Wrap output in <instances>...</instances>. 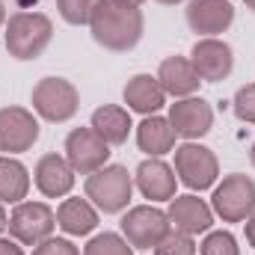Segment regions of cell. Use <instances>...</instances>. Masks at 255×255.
<instances>
[{"label":"cell","mask_w":255,"mask_h":255,"mask_svg":"<svg viewBox=\"0 0 255 255\" xmlns=\"http://www.w3.org/2000/svg\"><path fill=\"white\" fill-rule=\"evenodd\" d=\"M89 30H92V39L104 51L125 54V51H133L139 45L142 30H145V18L133 6H122V3H113V0H101V6L95 9V15L89 21Z\"/></svg>","instance_id":"obj_1"},{"label":"cell","mask_w":255,"mask_h":255,"mask_svg":"<svg viewBox=\"0 0 255 255\" xmlns=\"http://www.w3.org/2000/svg\"><path fill=\"white\" fill-rule=\"evenodd\" d=\"M6 51L12 60L18 63H30V60H39L45 54V48L51 45L54 39V24L48 15L42 12H15L9 15L6 21Z\"/></svg>","instance_id":"obj_2"},{"label":"cell","mask_w":255,"mask_h":255,"mask_svg":"<svg viewBox=\"0 0 255 255\" xmlns=\"http://www.w3.org/2000/svg\"><path fill=\"white\" fill-rule=\"evenodd\" d=\"M86 199L101 214H122L133 196V175L119 163H107L98 172L86 175Z\"/></svg>","instance_id":"obj_3"},{"label":"cell","mask_w":255,"mask_h":255,"mask_svg":"<svg viewBox=\"0 0 255 255\" xmlns=\"http://www.w3.org/2000/svg\"><path fill=\"white\" fill-rule=\"evenodd\" d=\"M30 104H33V110L45 122L63 125V122L77 116V110H80V92L65 77H42L33 86V92H30Z\"/></svg>","instance_id":"obj_4"},{"label":"cell","mask_w":255,"mask_h":255,"mask_svg":"<svg viewBox=\"0 0 255 255\" xmlns=\"http://www.w3.org/2000/svg\"><path fill=\"white\" fill-rule=\"evenodd\" d=\"M211 211L223 223H244L255 211V181L244 172L226 175L211 196Z\"/></svg>","instance_id":"obj_5"},{"label":"cell","mask_w":255,"mask_h":255,"mask_svg":"<svg viewBox=\"0 0 255 255\" xmlns=\"http://www.w3.org/2000/svg\"><path fill=\"white\" fill-rule=\"evenodd\" d=\"M175 175L184 187L190 190H208L214 187L217 175H220V163H217V154L208 148V145H199V142H184L175 148Z\"/></svg>","instance_id":"obj_6"},{"label":"cell","mask_w":255,"mask_h":255,"mask_svg":"<svg viewBox=\"0 0 255 255\" xmlns=\"http://www.w3.org/2000/svg\"><path fill=\"white\" fill-rule=\"evenodd\" d=\"M9 235L24 247H39L57 229V214L45 202H18L9 214Z\"/></svg>","instance_id":"obj_7"},{"label":"cell","mask_w":255,"mask_h":255,"mask_svg":"<svg viewBox=\"0 0 255 255\" xmlns=\"http://www.w3.org/2000/svg\"><path fill=\"white\" fill-rule=\"evenodd\" d=\"M169 232L166 211L151 205H136L122 217V238L133 250H154Z\"/></svg>","instance_id":"obj_8"},{"label":"cell","mask_w":255,"mask_h":255,"mask_svg":"<svg viewBox=\"0 0 255 255\" xmlns=\"http://www.w3.org/2000/svg\"><path fill=\"white\" fill-rule=\"evenodd\" d=\"M65 160L74 172L92 175L110 160V145L92 130V128H74L65 136Z\"/></svg>","instance_id":"obj_9"},{"label":"cell","mask_w":255,"mask_h":255,"mask_svg":"<svg viewBox=\"0 0 255 255\" xmlns=\"http://www.w3.org/2000/svg\"><path fill=\"white\" fill-rule=\"evenodd\" d=\"M190 63H193V68H196V74H199L202 83H220L235 68V51H232L229 42H223L217 36L199 39L190 51Z\"/></svg>","instance_id":"obj_10"},{"label":"cell","mask_w":255,"mask_h":255,"mask_svg":"<svg viewBox=\"0 0 255 255\" xmlns=\"http://www.w3.org/2000/svg\"><path fill=\"white\" fill-rule=\"evenodd\" d=\"M39 139V119L27 107H0V151L21 154Z\"/></svg>","instance_id":"obj_11"},{"label":"cell","mask_w":255,"mask_h":255,"mask_svg":"<svg viewBox=\"0 0 255 255\" xmlns=\"http://www.w3.org/2000/svg\"><path fill=\"white\" fill-rule=\"evenodd\" d=\"M184 18L193 33L211 39V36L226 33L235 24V6L229 0H187Z\"/></svg>","instance_id":"obj_12"},{"label":"cell","mask_w":255,"mask_h":255,"mask_svg":"<svg viewBox=\"0 0 255 255\" xmlns=\"http://www.w3.org/2000/svg\"><path fill=\"white\" fill-rule=\"evenodd\" d=\"M169 125L175 128L178 136H184L187 142L205 136L211 128H214V107L205 101V98H178L172 107H169Z\"/></svg>","instance_id":"obj_13"},{"label":"cell","mask_w":255,"mask_h":255,"mask_svg":"<svg viewBox=\"0 0 255 255\" xmlns=\"http://www.w3.org/2000/svg\"><path fill=\"white\" fill-rule=\"evenodd\" d=\"M166 220H169V229L172 232H181V235H202V232H211L214 226V211L205 199L199 196H175L169 199V211H166Z\"/></svg>","instance_id":"obj_14"},{"label":"cell","mask_w":255,"mask_h":255,"mask_svg":"<svg viewBox=\"0 0 255 255\" xmlns=\"http://www.w3.org/2000/svg\"><path fill=\"white\" fill-rule=\"evenodd\" d=\"M133 184H136V190L142 193L145 199H151V202H169V199H175L178 178H175V169L169 163H163L160 157H148V160H142L136 166Z\"/></svg>","instance_id":"obj_15"},{"label":"cell","mask_w":255,"mask_h":255,"mask_svg":"<svg viewBox=\"0 0 255 255\" xmlns=\"http://www.w3.org/2000/svg\"><path fill=\"white\" fill-rule=\"evenodd\" d=\"M74 169L68 166V160L60 157V154H42L39 160H36V166H33V181H36V187L42 196H48V199H63L71 193L74 187Z\"/></svg>","instance_id":"obj_16"},{"label":"cell","mask_w":255,"mask_h":255,"mask_svg":"<svg viewBox=\"0 0 255 255\" xmlns=\"http://www.w3.org/2000/svg\"><path fill=\"white\" fill-rule=\"evenodd\" d=\"M122 98L133 113H142V116H154L166 104V92L154 74H133L122 89Z\"/></svg>","instance_id":"obj_17"},{"label":"cell","mask_w":255,"mask_h":255,"mask_svg":"<svg viewBox=\"0 0 255 255\" xmlns=\"http://www.w3.org/2000/svg\"><path fill=\"white\" fill-rule=\"evenodd\" d=\"M154 77L160 80L163 92L172 95V98H190V95L199 92V83H202L187 57H166Z\"/></svg>","instance_id":"obj_18"},{"label":"cell","mask_w":255,"mask_h":255,"mask_svg":"<svg viewBox=\"0 0 255 255\" xmlns=\"http://www.w3.org/2000/svg\"><path fill=\"white\" fill-rule=\"evenodd\" d=\"M175 128L169 125V119H163V116H145L139 128H136V145H139V151H145L148 157H160V154H166V151H172L175 148Z\"/></svg>","instance_id":"obj_19"},{"label":"cell","mask_w":255,"mask_h":255,"mask_svg":"<svg viewBox=\"0 0 255 255\" xmlns=\"http://www.w3.org/2000/svg\"><path fill=\"white\" fill-rule=\"evenodd\" d=\"M57 226L71 238L89 235L98 226V211L89 199H63V205L57 208Z\"/></svg>","instance_id":"obj_20"},{"label":"cell","mask_w":255,"mask_h":255,"mask_svg":"<svg viewBox=\"0 0 255 255\" xmlns=\"http://www.w3.org/2000/svg\"><path fill=\"white\" fill-rule=\"evenodd\" d=\"M92 130L107 142V145H122L130 133V113L119 104H104L92 113Z\"/></svg>","instance_id":"obj_21"},{"label":"cell","mask_w":255,"mask_h":255,"mask_svg":"<svg viewBox=\"0 0 255 255\" xmlns=\"http://www.w3.org/2000/svg\"><path fill=\"white\" fill-rule=\"evenodd\" d=\"M30 190V172L21 160L15 157H0V202L3 205H18L27 199Z\"/></svg>","instance_id":"obj_22"},{"label":"cell","mask_w":255,"mask_h":255,"mask_svg":"<svg viewBox=\"0 0 255 255\" xmlns=\"http://www.w3.org/2000/svg\"><path fill=\"white\" fill-rule=\"evenodd\" d=\"M98 6H101V0H57L60 18H63L65 24H71V27L89 24Z\"/></svg>","instance_id":"obj_23"},{"label":"cell","mask_w":255,"mask_h":255,"mask_svg":"<svg viewBox=\"0 0 255 255\" xmlns=\"http://www.w3.org/2000/svg\"><path fill=\"white\" fill-rule=\"evenodd\" d=\"M83 255H133V247L128 244L122 235L104 232V235H95L83 247Z\"/></svg>","instance_id":"obj_24"},{"label":"cell","mask_w":255,"mask_h":255,"mask_svg":"<svg viewBox=\"0 0 255 255\" xmlns=\"http://www.w3.org/2000/svg\"><path fill=\"white\" fill-rule=\"evenodd\" d=\"M199 253L202 255H241V247L235 241L232 232H208L205 241L199 244Z\"/></svg>","instance_id":"obj_25"},{"label":"cell","mask_w":255,"mask_h":255,"mask_svg":"<svg viewBox=\"0 0 255 255\" xmlns=\"http://www.w3.org/2000/svg\"><path fill=\"white\" fill-rule=\"evenodd\" d=\"M154 255H196V241L181 232H166V238L154 247Z\"/></svg>","instance_id":"obj_26"},{"label":"cell","mask_w":255,"mask_h":255,"mask_svg":"<svg viewBox=\"0 0 255 255\" xmlns=\"http://www.w3.org/2000/svg\"><path fill=\"white\" fill-rule=\"evenodd\" d=\"M232 107H235V116H238L241 122L255 125V83H247V86H241V89L235 92Z\"/></svg>","instance_id":"obj_27"},{"label":"cell","mask_w":255,"mask_h":255,"mask_svg":"<svg viewBox=\"0 0 255 255\" xmlns=\"http://www.w3.org/2000/svg\"><path fill=\"white\" fill-rule=\"evenodd\" d=\"M33 255H80V250L65 238H48L33 250Z\"/></svg>","instance_id":"obj_28"},{"label":"cell","mask_w":255,"mask_h":255,"mask_svg":"<svg viewBox=\"0 0 255 255\" xmlns=\"http://www.w3.org/2000/svg\"><path fill=\"white\" fill-rule=\"evenodd\" d=\"M0 255H24V250L18 247V241H6V238H0Z\"/></svg>","instance_id":"obj_29"},{"label":"cell","mask_w":255,"mask_h":255,"mask_svg":"<svg viewBox=\"0 0 255 255\" xmlns=\"http://www.w3.org/2000/svg\"><path fill=\"white\" fill-rule=\"evenodd\" d=\"M247 244L255 247V211L247 217Z\"/></svg>","instance_id":"obj_30"},{"label":"cell","mask_w":255,"mask_h":255,"mask_svg":"<svg viewBox=\"0 0 255 255\" xmlns=\"http://www.w3.org/2000/svg\"><path fill=\"white\" fill-rule=\"evenodd\" d=\"M9 226V217H6V208H3V202H0V232Z\"/></svg>","instance_id":"obj_31"},{"label":"cell","mask_w":255,"mask_h":255,"mask_svg":"<svg viewBox=\"0 0 255 255\" xmlns=\"http://www.w3.org/2000/svg\"><path fill=\"white\" fill-rule=\"evenodd\" d=\"M113 3H122V6H133V9H139L145 0H113Z\"/></svg>","instance_id":"obj_32"},{"label":"cell","mask_w":255,"mask_h":255,"mask_svg":"<svg viewBox=\"0 0 255 255\" xmlns=\"http://www.w3.org/2000/svg\"><path fill=\"white\" fill-rule=\"evenodd\" d=\"M3 27H6V3L0 0V30H3Z\"/></svg>","instance_id":"obj_33"},{"label":"cell","mask_w":255,"mask_h":255,"mask_svg":"<svg viewBox=\"0 0 255 255\" xmlns=\"http://www.w3.org/2000/svg\"><path fill=\"white\" fill-rule=\"evenodd\" d=\"M15 3H18V6H24V9H30V6H36L39 0H15Z\"/></svg>","instance_id":"obj_34"},{"label":"cell","mask_w":255,"mask_h":255,"mask_svg":"<svg viewBox=\"0 0 255 255\" xmlns=\"http://www.w3.org/2000/svg\"><path fill=\"white\" fill-rule=\"evenodd\" d=\"M157 3H163V6H175V3H184V0H157Z\"/></svg>","instance_id":"obj_35"},{"label":"cell","mask_w":255,"mask_h":255,"mask_svg":"<svg viewBox=\"0 0 255 255\" xmlns=\"http://www.w3.org/2000/svg\"><path fill=\"white\" fill-rule=\"evenodd\" d=\"M250 163L255 166V139H253V148H250Z\"/></svg>","instance_id":"obj_36"},{"label":"cell","mask_w":255,"mask_h":255,"mask_svg":"<svg viewBox=\"0 0 255 255\" xmlns=\"http://www.w3.org/2000/svg\"><path fill=\"white\" fill-rule=\"evenodd\" d=\"M244 3H247V9H253L255 12V0H244Z\"/></svg>","instance_id":"obj_37"}]
</instances>
